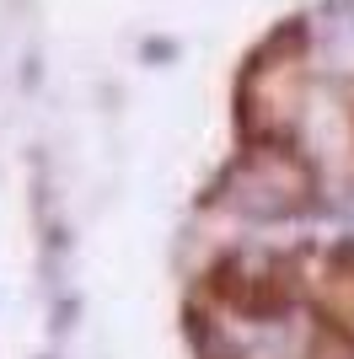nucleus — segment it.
I'll use <instances>...</instances> for the list:
<instances>
[{
	"instance_id": "3",
	"label": "nucleus",
	"mask_w": 354,
	"mask_h": 359,
	"mask_svg": "<svg viewBox=\"0 0 354 359\" xmlns=\"http://www.w3.org/2000/svg\"><path fill=\"white\" fill-rule=\"evenodd\" d=\"M301 295H306L301 263L284 252H231L209 273V300L221 311L252 322V327L258 322H280L284 311H295Z\"/></svg>"
},
{
	"instance_id": "1",
	"label": "nucleus",
	"mask_w": 354,
	"mask_h": 359,
	"mask_svg": "<svg viewBox=\"0 0 354 359\" xmlns=\"http://www.w3.org/2000/svg\"><path fill=\"white\" fill-rule=\"evenodd\" d=\"M306 107V32L280 27L247 54L236 81V123L247 145H295V123Z\"/></svg>"
},
{
	"instance_id": "2",
	"label": "nucleus",
	"mask_w": 354,
	"mask_h": 359,
	"mask_svg": "<svg viewBox=\"0 0 354 359\" xmlns=\"http://www.w3.org/2000/svg\"><path fill=\"white\" fill-rule=\"evenodd\" d=\"M317 194V172L295 145H247L225 172V204L236 215H258V220H284L301 215Z\"/></svg>"
},
{
	"instance_id": "4",
	"label": "nucleus",
	"mask_w": 354,
	"mask_h": 359,
	"mask_svg": "<svg viewBox=\"0 0 354 359\" xmlns=\"http://www.w3.org/2000/svg\"><path fill=\"white\" fill-rule=\"evenodd\" d=\"M306 306L317 316V327L339 332L354 344V241L333 247L327 263L306 279Z\"/></svg>"
}]
</instances>
